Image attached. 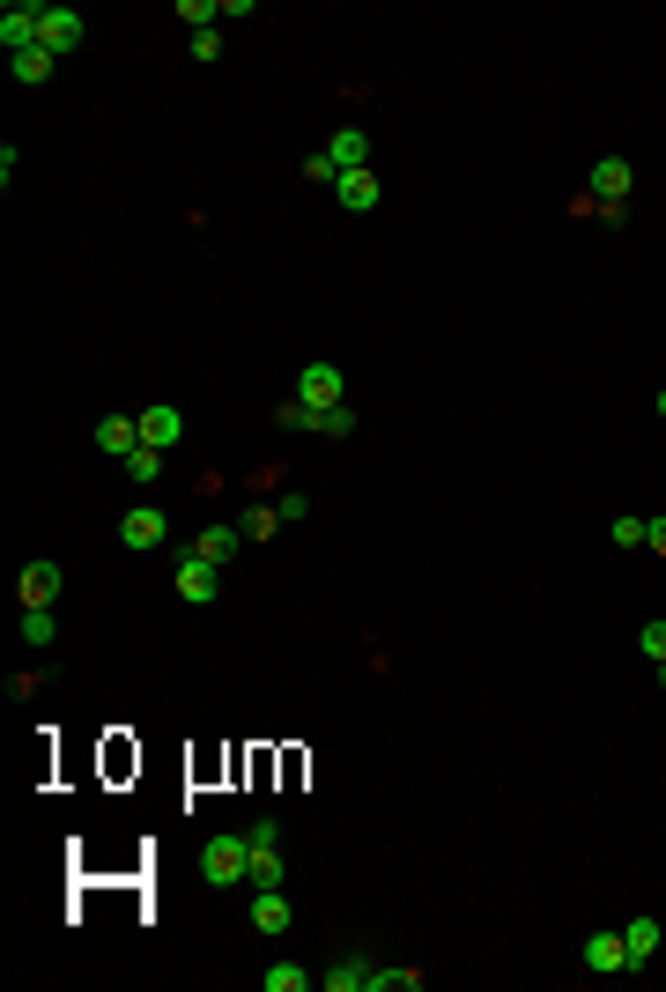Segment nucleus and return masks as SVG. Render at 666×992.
I'll list each match as a JSON object with an SVG mask.
<instances>
[{
    "label": "nucleus",
    "instance_id": "obj_11",
    "mask_svg": "<svg viewBox=\"0 0 666 992\" xmlns=\"http://www.w3.org/2000/svg\"><path fill=\"white\" fill-rule=\"evenodd\" d=\"M289 896L282 889H252V933H289Z\"/></svg>",
    "mask_w": 666,
    "mask_h": 992
},
{
    "label": "nucleus",
    "instance_id": "obj_8",
    "mask_svg": "<svg viewBox=\"0 0 666 992\" xmlns=\"http://www.w3.org/2000/svg\"><path fill=\"white\" fill-rule=\"evenodd\" d=\"M163 534H171V526H163V511H156V504H134V511L119 519V541H126V548H163Z\"/></svg>",
    "mask_w": 666,
    "mask_h": 992
},
{
    "label": "nucleus",
    "instance_id": "obj_26",
    "mask_svg": "<svg viewBox=\"0 0 666 992\" xmlns=\"http://www.w3.org/2000/svg\"><path fill=\"white\" fill-rule=\"evenodd\" d=\"M282 430H311V437H319V408H304V400H282Z\"/></svg>",
    "mask_w": 666,
    "mask_h": 992
},
{
    "label": "nucleus",
    "instance_id": "obj_16",
    "mask_svg": "<svg viewBox=\"0 0 666 992\" xmlns=\"http://www.w3.org/2000/svg\"><path fill=\"white\" fill-rule=\"evenodd\" d=\"M97 445L112 452V460H126V452L141 445V422H134V415H104L97 422Z\"/></svg>",
    "mask_w": 666,
    "mask_h": 992
},
{
    "label": "nucleus",
    "instance_id": "obj_2",
    "mask_svg": "<svg viewBox=\"0 0 666 992\" xmlns=\"http://www.w3.org/2000/svg\"><path fill=\"white\" fill-rule=\"evenodd\" d=\"M296 400H304V408H341L348 400V378H341V363H304V371H296Z\"/></svg>",
    "mask_w": 666,
    "mask_h": 992
},
{
    "label": "nucleus",
    "instance_id": "obj_15",
    "mask_svg": "<svg viewBox=\"0 0 666 992\" xmlns=\"http://www.w3.org/2000/svg\"><path fill=\"white\" fill-rule=\"evenodd\" d=\"M585 970H600V978L630 970V948H622V933H592V941H585Z\"/></svg>",
    "mask_w": 666,
    "mask_h": 992
},
{
    "label": "nucleus",
    "instance_id": "obj_30",
    "mask_svg": "<svg viewBox=\"0 0 666 992\" xmlns=\"http://www.w3.org/2000/svg\"><path fill=\"white\" fill-rule=\"evenodd\" d=\"M644 548H652V556H666V519H644Z\"/></svg>",
    "mask_w": 666,
    "mask_h": 992
},
{
    "label": "nucleus",
    "instance_id": "obj_9",
    "mask_svg": "<svg viewBox=\"0 0 666 992\" xmlns=\"http://www.w3.org/2000/svg\"><path fill=\"white\" fill-rule=\"evenodd\" d=\"M215 593H222V571H215V563H200V556H186V563H178V600L208 608Z\"/></svg>",
    "mask_w": 666,
    "mask_h": 992
},
{
    "label": "nucleus",
    "instance_id": "obj_10",
    "mask_svg": "<svg viewBox=\"0 0 666 992\" xmlns=\"http://www.w3.org/2000/svg\"><path fill=\"white\" fill-rule=\"evenodd\" d=\"M237 548H245V526H208V534H200L193 548H186V556H200V563H230V556H237Z\"/></svg>",
    "mask_w": 666,
    "mask_h": 992
},
{
    "label": "nucleus",
    "instance_id": "obj_14",
    "mask_svg": "<svg viewBox=\"0 0 666 992\" xmlns=\"http://www.w3.org/2000/svg\"><path fill=\"white\" fill-rule=\"evenodd\" d=\"M178 437H186V415H178V408H148V415H141V445L171 452Z\"/></svg>",
    "mask_w": 666,
    "mask_h": 992
},
{
    "label": "nucleus",
    "instance_id": "obj_6",
    "mask_svg": "<svg viewBox=\"0 0 666 992\" xmlns=\"http://www.w3.org/2000/svg\"><path fill=\"white\" fill-rule=\"evenodd\" d=\"M630 186H637V171H630L622 156H600V163H592V200H600V208H622Z\"/></svg>",
    "mask_w": 666,
    "mask_h": 992
},
{
    "label": "nucleus",
    "instance_id": "obj_31",
    "mask_svg": "<svg viewBox=\"0 0 666 992\" xmlns=\"http://www.w3.org/2000/svg\"><path fill=\"white\" fill-rule=\"evenodd\" d=\"M659 415H666V393H659Z\"/></svg>",
    "mask_w": 666,
    "mask_h": 992
},
{
    "label": "nucleus",
    "instance_id": "obj_7",
    "mask_svg": "<svg viewBox=\"0 0 666 992\" xmlns=\"http://www.w3.org/2000/svg\"><path fill=\"white\" fill-rule=\"evenodd\" d=\"M60 585H67V571H60L52 556L23 563V608H52V600H60Z\"/></svg>",
    "mask_w": 666,
    "mask_h": 992
},
{
    "label": "nucleus",
    "instance_id": "obj_25",
    "mask_svg": "<svg viewBox=\"0 0 666 992\" xmlns=\"http://www.w3.org/2000/svg\"><path fill=\"white\" fill-rule=\"evenodd\" d=\"M319 437H356V408H348V400L319 415Z\"/></svg>",
    "mask_w": 666,
    "mask_h": 992
},
{
    "label": "nucleus",
    "instance_id": "obj_28",
    "mask_svg": "<svg viewBox=\"0 0 666 992\" xmlns=\"http://www.w3.org/2000/svg\"><path fill=\"white\" fill-rule=\"evenodd\" d=\"M304 178H311V186H334L341 171H334V156H326V149H311V156H304Z\"/></svg>",
    "mask_w": 666,
    "mask_h": 992
},
{
    "label": "nucleus",
    "instance_id": "obj_29",
    "mask_svg": "<svg viewBox=\"0 0 666 992\" xmlns=\"http://www.w3.org/2000/svg\"><path fill=\"white\" fill-rule=\"evenodd\" d=\"M615 548H644V519H637V511H622V519H615Z\"/></svg>",
    "mask_w": 666,
    "mask_h": 992
},
{
    "label": "nucleus",
    "instance_id": "obj_21",
    "mask_svg": "<svg viewBox=\"0 0 666 992\" xmlns=\"http://www.w3.org/2000/svg\"><path fill=\"white\" fill-rule=\"evenodd\" d=\"M52 637H60L52 608H23V645H52Z\"/></svg>",
    "mask_w": 666,
    "mask_h": 992
},
{
    "label": "nucleus",
    "instance_id": "obj_24",
    "mask_svg": "<svg viewBox=\"0 0 666 992\" xmlns=\"http://www.w3.org/2000/svg\"><path fill=\"white\" fill-rule=\"evenodd\" d=\"M237 526H245V541H267L274 526H282V511H274V504H252V511H245Z\"/></svg>",
    "mask_w": 666,
    "mask_h": 992
},
{
    "label": "nucleus",
    "instance_id": "obj_20",
    "mask_svg": "<svg viewBox=\"0 0 666 992\" xmlns=\"http://www.w3.org/2000/svg\"><path fill=\"white\" fill-rule=\"evenodd\" d=\"M304 985H311V970H304V963H289V956L267 963V992H304Z\"/></svg>",
    "mask_w": 666,
    "mask_h": 992
},
{
    "label": "nucleus",
    "instance_id": "obj_13",
    "mask_svg": "<svg viewBox=\"0 0 666 992\" xmlns=\"http://www.w3.org/2000/svg\"><path fill=\"white\" fill-rule=\"evenodd\" d=\"M334 193H341L348 215H370V208H378V171H341L334 178Z\"/></svg>",
    "mask_w": 666,
    "mask_h": 992
},
{
    "label": "nucleus",
    "instance_id": "obj_17",
    "mask_svg": "<svg viewBox=\"0 0 666 992\" xmlns=\"http://www.w3.org/2000/svg\"><path fill=\"white\" fill-rule=\"evenodd\" d=\"M622 948H630V963H652V956H659V918H630V926H622Z\"/></svg>",
    "mask_w": 666,
    "mask_h": 992
},
{
    "label": "nucleus",
    "instance_id": "obj_27",
    "mask_svg": "<svg viewBox=\"0 0 666 992\" xmlns=\"http://www.w3.org/2000/svg\"><path fill=\"white\" fill-rule=\"evenodd\" d=\"M637 645H644V659H652V667H666V622H644Z\"/></svg>",
    "mask_w": 666,
    "mask_h": 992
},
{
    "label": "nucleus",
    "instance_id": "obj_19",
    "mask_svg": "<svg viewBox=\"0 0 666 992\" xmlns=\"http://www.w3.org/2000/svg\"><path fill=\"white\" fill-rule=\"evenodd\" d=\"M252 889H282V852L274 844H252Z\"/></svg>",
    "mask_w": 666,
    "mask_h": 992
},
{
    "label": "nucleus",
    "instance_id": "obj_3",
    "mask_svg": "<svg viewBox=\"0 0 666 992\" xmlns=\"http://www.w3.org/2000/svg\"><path fill=\"white\" fill-rule=\"evenodd\" d=\"M326 992H393V970H370L363 956H341L326 970Z\"/></svg>",
    "mask_w": 666,
    "mask_h": 992
},
{
    "label": "nucleus",
    "instance_id": "obj_4",
    "mask_svg": "<svg viewBox=\"0 0 666 992\" xmlns=\"http://www.w3.org/2000/svg\"><path fill=\"white\" fill-rule=\"evenodd\" d=\"M38 45H45L52 60H67V52L82 45V15H74V8H45V15H38Z\"/></svg>",
    "mask_w": 666,
    "mask_h": 992
},
{
    "label": "nucleus",
    "instance_id": "obj_5",
    "mask_svg": "<svg viewBox=\"0 0 666 992\" xmlns=\"http://www.w3.org/2000/svg\"><path fill=\"white\" fill-rule=\"evenodd\" d=\"M38 15H45V8H30V0H8V8H0V45H8V60L38 45Z\"/></svg>",
    "mask_w": 666,
    "mask_h": 992
},
{
    "label": "nucleus",
    "instance_id": "obj_12",
    "mask_svg": "<svg viewBox=\"0 0 666 992\" xmlns=\"http://www.w3.org/2000/svg\"><path fill=\"white\" fill-rule=\"evenodd\" d=\"M326 156H334V171H370V134L363 126H341V134L326 141Z\"/></svg>",
    "mask_w": 666,
    "mask_h": 992
},
{
    "label": "nucleus",
    "instance_id": "obj_32",
    "mask_svg": "<svg viewBox=\"0 0 666 992\" xmlns=\"http://www.w3.org/2000/svg\"><path fill=\"white\" fill-rule=\"evenodd\" d=\"M659 682H666V667H659Z\"/></svg>",
    "mask_w": 666,
    "mask_h": 992
},
{
    "label": "nucleus",
    "instance_id": "obj_18",
    "mask_svg": "<svg viewBox=\"0 0 666 992\" xmlns=\"http://www.w3.org/2000/svg\"><path fill=\"white\" fill-rule=\"evenodd\" d=\"M52 67H60V60H52L45 45H30V52H15V82H30V89H38V82H52Z\"/></svg>",
    "mask_w": 666,
    "mask_h": 992
},
{
    "label": "nucleus",
    "instance_id": "obj_22",
    "mask_svg": "<svg viewBox=\"0 0 666 992\" xmlns=\"http://www.w3.org/2000/svg\"><path fill=\"white\" fill-rule=\"evenodd\" d=\"M215 15H222V0H178V23H193V38L215 30Z\"/></svg>",
    "mask_w": 666,
    "mask_h": 992
},
{
    "label": "nucleus",
    "instance_id": "obj_1",
    "mask_svg": "<svg viewBox=\"0 0 666 992\" xmlns=\"http://www.w3.org/2000/svg\"><path fill=\"white\" fill-rule=\"evenodd\" d=\"M252 874V837H208L200 844V882L208 889H237Z\"/></svg>",
    "mask_w": 666,
    "mask_h": 992
},
{
    "label": "nucleus",
    "instance_id": "obj_23",
    "mask_svg": "<svg viewBox=\"0 0 666 992\" xmlns=\"http://www.w3.org/2000/svg\"><path fill=\"white\" fill-rule=\"evenodd\" d=\"M126 474H134V482H156V474H163V452H156V445H134V452H126Z\"/></svg>",
    "mask_w": 666,
    "mask_h": 992
}]
</instances>
